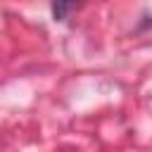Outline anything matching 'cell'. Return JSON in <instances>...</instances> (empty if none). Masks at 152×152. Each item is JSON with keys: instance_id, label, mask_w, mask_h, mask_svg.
<instances>
[{"instance_id": "obj_1", "label": "cell", "mask_w": 152, "mask_h": 152, "mask_svg": "<svg viewBox=\"0 0 152 152\" xmlns=\"http://www.w3.org/2000/svg\"><path fill=\"white\" fill-rule=\"evenodd\" d=\"M78 2H81V0H52L50 5H52V17H55V21H64Z\"/></svg>"}]
</instances>
